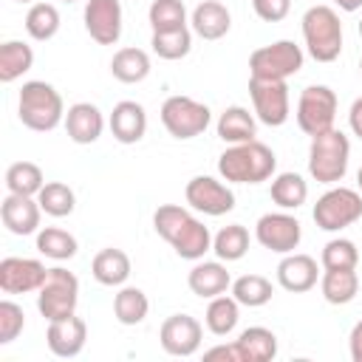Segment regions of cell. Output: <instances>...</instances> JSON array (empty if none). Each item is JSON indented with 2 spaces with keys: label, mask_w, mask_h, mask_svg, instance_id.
<instances>
[{
  "label": "cell",
  "mask_w": 362,
  "mask_h": 362,
  "mask_svg": "<svg viewBox=\"0 0 362 362\" xmlns=\"http://www.w3.org/2000/svg\"><path fill=\"white\" fill-rule=\"evenodd\" d=\"M252 8L266 23H280L291 11V0H252Z\"/></svg>",
  "instance_id": "7bdbcfd3"
},
{
  "label": "cell",
  "mask_w": 362,
  "mask_h": 362,
  "mask_svg": "<svg viewBox=\"0 0 362 362\" xmlns=\"http://www.w3.org/2000/svg\"><path fill=\"white\" fill-rule=\"evenodd\" d=\"M76 303H79V280H76V274L62 269V266L48 269V277L37 291L40 314L48 322L65 320V317L76 314Z\"/></svg>",
  "instance_id": "8992f818"
},
{
  "label": "cell",
  "mask_w": 362,
  "mask_h": 362,
  "mask_svg": "<svg viewBox=\"0 0 362 362\" xmlns=\"http://www.w3.org/2000/svg\"><path fill=\"white\" fill-rule=\"evenodd\" d=\"M212 252H215L218 260H223V263L240 260V257L249 252V232H246V226H240V223L223 226V229L212 238Z\"/></svg>",
  "instance_id": "d590c367"
},
{
  "label": "cell",
  "mask_w": 362,
  "mask_h": 362,
  "mask_svg": "<svg viewBox=\"0 0 362 362\" xmlns=\"http://www.w3.org/2000/svg\"><path fill=\"white\" fill-rule=\"evenodd\" d=\"M153 229L175 249L184 260H201L212 249V235L189 209L178 204H161L153 212Z\"/></svg>",
  "instance_id": "6da1fadb"
},
{
  "label": "cell",
  "mask_w": 362,
  "mask_h": 362,
  "mask_svg": "<svg viewBox=\"0 0 362 362\" xmlns=\"http://www.w3.org/2000/svg\"><path fill=\"white\" fill-rule=\"evenodd\" d=\"M17 3H34V0H17Z\"/></svg>",
  "instance_id": "f907efd6"
},
{
  "label": "cell",
  "mask_w": 362,
  "mask_h": 362,
  "mask_svg": "<svg viewBox=\"0 0 362 362\" xmlns=\"http://www.w3.org/2000/svg\"><path fill=\"white\" fill-rule=\"evenodd\" d=\"M187 286L195 297L212 300L218 294H226V288H232V277L223 260H198L187 274Z\"/></svg>",
  "instance_id": "44dd1931"
},
{
  "label": "cell",
  "mask_w": 362,
  "mask_h": 362,
  "mask_svg": "<svg viewBox=\"0 0 362 362\" xmlns=\"http://www.w3.org/2000/svg\"><path fill=\"white\" fill-rule=\"evenodd\" d=\"M303 48L291 40H277L255 48L249 57V74L260 79H288L303 68Z\"/></svg>",
  "instance_id": "9c48e42d"
},
{
  "label": "cell",
  "mask_w": 362,
  "mask_h": 362,
  "mask_svg": "<svg viewBox=\"0 0 362 362\" xmlns=\"http://www.w3.org/2000/svg\"><path fill=\"white\" fill-rule=\"evenodd\" d=\"M356 184H359V192H362V167L356 170Z\"/></svg>",
  "instance_id": "c3c4849f"
},
{
  "label": "cell",
  "mask_w": 362,
  "mask_h": 362,
  "mask_svg": "<svg viewBox=\"0 0 362 362\" xmlns=\"http://www.w3.org/2000/svg\"><path fill=\"white\" fill-rule=\"evenodd\" d=\"M147 20H150L153 31L187 28V6L181 0H153L147 8Z\"/></svg>",
  "instance_id": "ab89813d"
},
{
  "label": "cell",
  "mask_w": 362,
  "mask_h": 362,
  "mask_svg": "<svg viewBox=\"0 0 362 362\" xmlns=\"http://www.w3.org/2000/svg\"><path fill=\"white\" fill-rule=\"evenodd\" d=\"M158 339L170 356H192L201 348L204 325L189 314H170L158 328Z\"/></svg>",
  "instance_id": "9a60e30c"
},
{
  "label": "cell",
  "mask_w": 362,
  "mask_h": 362,
  "mask_svg": "<svg viewBox=\"0 0 362 362\" xmlns=\"http://www.w3.org/2000/svg\"><path fill=\"white\" fill-rule=\"evenodd\" d=\"M37 201H40L42 212L51 215V218H65L76 206L74 189L68 184H62V181H45V187L37 192Z\"/></svg>",
  "instance_id": "74e56055"
},
{
  "label": "cell",
  "mask_w": 362,
  "mask_h": 362,
  "mask_svg": "<svg viewBox=\"0 0 362 362\" xmlns=\"http://www.w3.org/2000/svg\"><path fill=\"white\" fill-rule=\"evenodd\" d=\"M235 348H238L240 362H269L277 356V337H274V331H269L263 325H252L238 334Z\"/></svg>",
  "instance_id": "cb8c5ba5"
},
{
  "label": "cell",
  "mask_w": 362,
  "mask_h": 362,
  "mask_svg": "<svg viewBox=\"0 0 362 362\" xmlns=\"http://www.w3.org/2000/svg\"><path fill=\"white\" fill-rule=\"evenodd\" d=\"M356 28H359V37H362V20H359V25H356Z\"/></svg>",
  "instance_id": "681fc988"
},
{
  "label": "cell",
  "mask_w": 362,
  "mask_h": 362,
  "mask_svg": "<svg viewBox=\"0 0 362 362\" xmlns=\"http://www.w3.org/2000/svg\"><path fill=\"white\" fill-rule=\"evenodd\" d=\"M317 277H320V269H317V260L311 255L288 252L277 263V283H280V288H286L291 294L311 291L317 286Z\"/></svg>",
  "instance_id": "d6986e66"
},
{
  "label": "cell",
  "mask_w": 362,
  "mask_h": 362,
  "mask_svg": "<svg viewBox=\"0 0 362 362\" xmlns=\"http://www.w3.org/2000/svg\"><path fill=\"white\" fill-rule=\"evenodd\" d=\"M76 249H79L76 238L59 226H45L37 232V252L51 260H71L76 255Z\"/></svg>",
  "instance_id": "e575fe53"
},
{
  "label": "cell",
  "mask_w": 362,
  "mask_h": 362,
  "mask_svg": "<svg viewBox=\"0 0 362 362\" xmlns=\"http://www.w3.org/2000/svg\"><path fill=\"white\" fill-rule=\"evenodd\" d=\"M25 31L31 40L37 42H48L57 37L59 31V11L54 3H31V8L25 11Z\"/></svg>",
  "instance_id": "d6a6232c"
},
{
  "label": "cell",
  "mask_w": 362,
  "mask_h": 362,
  "mask_svg": "<svg viewBox=\"0 0 362 362\" xmlns=\"http://www.w3.org/2000/svg\"><path fill=\"white\" fill-rule=\"evenodd\" d=\"M255 238L263 249L277 252V255H288L300 246L303 240V226L294 215H288V209L280 212H266L257 218L255 223Z\"/></svg>",
  "instance_id": "7c38bea8"
},
{
  "label": "cell",
  "mask_w": 362,
  "mask_h": 362,
  "mask_svg": "<svg viewBox=\"0 0 362 362\" xmlns=\"http://www.w3.org/2000/svg\"><path fill=\"white\" fill-rule=\"evenodd\" d=\"M34 65V51L23 40H8L0 45V82H14L23 74H28Z\"/></svg>",
  "instance_id": "f546056e"
},
{
  "label": "cell",
  "mask_w": 362,
  "mask_h": 362,
  "mask_svg": "<svg viewBox=\"0 0 362 362\" xmlns=\"http://www.w3.org/2000/svg\"><path fill=\"white\" fill-rule=\"evenodd\" d=\"M110 74H113V79H119L124 85L144 82L147 74H150V57H147V51L133 48V45L119 48L113 54V59H110Z\"/></svg>",
  "instance_id": "4316f807"
},
{
  "label": "cell",
  "mask_w": 362,
  "mask_h": 362,
  "mask_svg": "<svg viewBox=\"0 0 362 362\" xmlns=\"http://www.w3.org/2000/svg\"><path fill=\"white\" fill-rule=\"evenodd\" d=\"M348 348H351V359H354V362H362V320H359V322L351 328Z\"/></svg>",
  "instance_id": "f6af8a7d"
},
{
  "label": "cell",
  "mask_w": 362,
  "mask_h": 362,
  "mask_svg": "<svg viewBox=\"0 0 362 362\" xmlns=\"http://www.w3.org/2000/svg\"><path fill=\"white\" fill-rule=\"evenodd\" d=\"M348 124H351L354 136H359V139H362V96L351 105V110H348Z\"/></svg>",
  "instance_id": "bcb514c9"
},
{
  "label": "cell",
  "mask_w": 362,
  "mask_h": 362,
  "mask_svg": "<svg viewBox=\"0 0 362 362\" xmlns=\"http://www.w3.org/2000/svg\"><path fill=\"white\" fill-rule=\"evenodd\" d=\"M62 3H76V0H62Z\"/></svg>",
  "instance_id": "f5cc1de1"
},
{
  "label": "cell",
  "mask_w": 362,
  "mask_h": 362,
  "mask_svg": "<svg viewBox=\"0 0 362 362\" xmlns=\"http://www.w3.org/2000/svg\"><path fill=\"white\" fill-rule=\"evenodd\" d=\"M322 297L331 305H348L356 294H359V277L356 269H325L322 280H320Z\"/></svg>",
  "instance_id": "83f0119b"
},
{
  "label": "cell",
  "mask_w": 362,
  "mask_h": 362,
  "mask_svg": "<svg viewBox=\"0 0 362 362\" xmlns=\"http://www.w3.org/2000/svg\"><path fill=\"white\" fill-rule=\"evenodd\" d=\"M85 31L90 34L93 42L99 45H116L122 37V25H124V11L119 0H88L85 11Z\"/></svg>",
  "instance_id": "5bb4252c"
},
{
  "label": "cell",
  "mask_w": 362,
  "mask_h": 362,
  "mask_svg": "<svg viewBox=\"0 0 362 362\" xmlns=\"http://www.w3.org/2000/svg\"><path fill=\"white\" fill-rule=\"evenodd\" d=\"M153 54L161 59H184L192 48V31L189 28H175V31H153L150 37Z\"/></svg>",
  "instance_id": "f35d334b"
},
{
  "label": "cell",
  "mask_w": 362,
  "mask_h": 362,
  "mask_svg": "<svg viewBox=\"0 0 362 362\" xmlns=\"http://www.w3.org/2000/svg\"><path fill=\"white\" fill-rule=\"evenodd\" d=\"M85 339H88V325L82 317L71 314L65 320H54L48 322V331H45V342H48V351L59 359H74L82 354L85 348Z\"/></svg>",
  "instance_id": "e0dca14e"
},
{
  "label": "cell",
  "mask_w": 362,
  "mask_h": 362,
  "mask_svg": "<svg viewBox=\"0 0 362 362\" xmlns=\"http://www.w3.org/2000/svg\"><path fill=\"white\" fill-rule=\"evenodd\" d=\"M238 320H240V303L229 294H218L209 300L206 305V314H204V322L206 328L215 334V337H229L235 328H238Z\"/></svg>",
  "instance_id": "f1b7e54d"
},
{
  "label": "cell",
  "mask_w": 362,
  "mask_h": 362,
  "mask_svg": "<svg viewBox=\"0 0 362 362\" xmlns=\"http://www.w3.org/2000/svg\"><path fill=\"white\" fill-rule=\"evenodd\" d=\"M204 359H226V362H240L235 342H232V345H215V348L204 351Z\"/></svg>",
  "instance_id": "ee69618b"
},
{
  "label": "cell",
  "mask_w": 362,
  "mask_h": 362,
  "mask_svg": "<svg viewBox=\"0 0 362 362\" xmlns=\"http://www.w3.org/2000/svg\"><path fill=\"white\" fill-rule=\"evenodd\" d=\"M6 187L14 195H34L45 187V175L34 161H14L6 170Z\"/></svg>",
  "instance_id": "836d02e7"
},
{
  "label": "cell",
  "mask_w": 362,
  "mask_h": 362,
  "mask_svg": "<svg viewBox=\"0 0 362 362\" xmlns=\"http://www.w3.org/2000/svg\"><path fill=\"white\" fill-rule=\"evenodd\" d=\"M48 269L37 257H3L0 260V288L6 294H28L40 291Z\"/></svg>",
  "instance_id": "2e32d148"
},
{
  "label": "cell",
  "mask_w": 362,
  "mask_h": 362,
  "mask_svg": "<svg viewBox=\"0 0 362 362\" xmlns=\"http://www.w3.org/2000/svg\"><path fill=\"white\" fill-rule=\"evenodd\" d=\"M337 119V93L328 85H308L297 99V124L305 136H317L334 127Z\"/></svg>",
  "instance_id": "30bf717a"
},
{
  "label": "cell",
  "mask_w": 362,
  "mask_h": 362,
  "mask_svg": "<svg viewBox=\"0 0 362 362\" xmlns=\"http://www.w3.org/2000/svg\"><path fill=\"white\" fill-rule=\"evenodd\" d=\"M40 215H42V206L34 195H14L8 192L0 204V218H3V226L11 232V235H34L40 232Z\"/></svg>",
  "instance_id": "ac0fdd59"
},
{
  "label": "cell",
  "mask_w": 362,
  "mask_h": 362,
  "mask_svg": "<svg viewBox=\"0 0 362 362\" xmlns=\"http://www.w3.org/2000/svg\"><path fill=\"white\" fill-rule=\"evenodd\" d=\"M269 195L280 209H300L308 198V184L300 173H277L272 178Z\"/></svg>",
  "instance_id": "4dcf8cb0"
},
{
  "label": "cell",
  "mask_w": 362,
  "mask_h": 362,
  "mask_svg": "<svg viewBox=\"0 0 362 362\" xmlns=\"http://www.w3.org/2000/svg\"><path fill=\"white\" fill-rule=\"evenodd\" d=\"M348 158H351V141L342 130L328 127L317 136H311L308 147V173L320 184H337L348 173Z\"/></svg>",
  "instance_id": "277c9868"
},
{
  "label": "cell",
  "mask_w": 362,
  "mask_h": 362,
  "mask_svg": "<svg viewBox=\"0 0 362 362\" xmlns=\"http://www.w3.org/2000/svg\"><path fill=\"white\" fill-rule=\"evenodd\" d=\"M303 40L317 62H334L342 54V23L331 6H311L303 14Z\"/></svg>",
  "instance_id": "5b68a950"
},
{
  "label": "cell",
  "mask_w": 362,
  "mask_h": 362,
  "mask_svg": "<svg viewBox=\"0 0 362 362\" xmlns=\"http://www.w3.org/2000/svg\"><path fill=\"white\" fill-rule=\"evenodd\" d=\"M107 124H110V133H113V139L119 144H136L147 133V113H144V107L139 102L122 99V102L113 105Z\"/></svg>",
  "instance_id": "ffe728a7"
},
{
  "label": "cell",
  "mask_w": 362,
  "mask_h": 362,
  "mask_svg": "<svg viewBox=\"0 0 362 362\" xmlns=\"http://www.w3.org/2000/svg\"><path fill=\"white\" fill-rule=\"evenodd\" d=\"M184 198H187V204L195 212H204L209 218H221V215H226V212L235 209V192L223 181H218L212 175H195V178H189L187 181V189H184Z\"/></svg>",
  "instance_id": "4fadbf2b"
},
{
  "label": "cell",
  "mask_w": 362,
  "mask_h": 362,
  "mask_svg": "<svg viewBox=\"0 0 362 362\" xmlns=\"http://www.w3.org/2000/svg\"><path fill=\"white\" fill-rule=\"evenodd\" d=\"M249 96H252L255 113H257V119H260L263 124H269V127L286 124V119H288V113H291L286 79H260V76H249Z\"/></svg>",
  "instance_id": "8fae6325"
},
{
  "label": "cell",
  "mask_w": 362,
  "mask_h": 362,
  "mask_svg": "<svg viewBox=\"0 0 362 362\" xmlns=\"http://www.w3.org/2000/svg\"><path fill=\"white\" fill-rule=\"evenodd\" d=\"M277 170V156L269 144L252 139L243 144H229L218 158V173L229 184H260Z\"/></svg>",
  "instance_id": "7a4b0ae2"
},
{
  "label": "cell",
  "mask_w": 362,
  "mask_h": 362,
  "mask_svg": "<svg viewBox=\"0 0 362 362\" xmlns=\"http://www.w3.org/2000/svg\"><path fill=\"white\" fill-rule=\"evenodd\" d=\"M65 130L74 144H93L105 130V116L90 102H76L65 110Z\"/></svg>",
  "instance_id": "7402d4cb"
},
{
  "label": "cell",
  "mask_w": 362,
  "mask_h": 362,
  "mask_svg": "<svg viewBox=\"0 0 362 362\" xmlns=\"http://www.w3.org/2000/svg\"><path fill=\"white\" fill-rule=\"evenodd\" d=\"M147 311H150V300L136 286H122L119 294L113 297V314H116V320L122 325H139V322H144Z\"/></svg>",
  "instance_id": "1f68e13d"
},
{
  "label": "cell",
  "mask_w": 362,
  "mask_h": 362,
  "mask_svg": "<svg viewBox=\"0 0 362 362\" xmlns=\"http://www.w3.org/2000/svg\"><path fill=\"white\" fill-rule=\"evenodd\" d=\"M25 328V314L17 303L11 300H3L0 303V345H8L14 342Z\"/></svg>",
  "instance_id": "b9f144b4"
},
{
  "label": "cell",
  "mask_w": 362,
  "mask_h": 362,
  "mask_svg": "<svg viewBox=\"0 0 362 362\" xmlns=\"http://www.w3.org/2000/svg\"><path fill=\"white\" fill-rule=\"evenodd\" d=\"M322 269H356L359 263V252L356 243L348 238H334L322 246Z\"/></svg>",
  "instance_id": "60d3db41"
},
{
  "label": "cell",
  "mask_w": 362,
  "mask_h": 362,
  "mask_svg": "<svg viewBox=\"0 0 362 362\" xmlns=\"http://www.w3.org/2000/svg\"><path fill=\"white\" fill-rule=\"evenodd\" d=\"M359 74H362V59H359Z\"/></svg>",
  "instance_id": "816d5d0a"
},
{
  "label": "cell",
  "mask_w": 362,
  "mask_h": 362,
  "mask_svg": "<svg viewBox=\"0 0 362 362\" xmlns=\"http://www.w3.org/2000/svg\"><path fill=\"white\" fill-rule=\"evenodd\" d=\"M311 218L322 232H339V229H345L362 218V195L351 187H334L331 184V189H325L317 198Z\"/></svg>",
  "instance_id": "ba28073f"
},
{
  "label": "cell",
  "mask_w": 362,
  "mask_h": 362,
  "mask_svg": "<svg viewBox=\"0 0 362 362\" xmlns=\"http://www.w3.org/2000/svg\"><path fill=\"white\" fill-rule=\"evenodd\" d=\"M90 274L102 286H124L127 277H130V257L122 249L107 246V249H102V252L93 255Z\"/></svg>",
  "instance_id": "484cf974"
},
{
  "label": "cell",
  "mask_w": 362,
  "mask_h": 362,
  "mask_svg": "<svg viewBox=\"0 0 362 362\" xmlns=\"http://www.w3.org/2000/svg\"><path fill=\"white\" fill-rule=\"evenodd\" d=\"M17 116L28 130H37V133L54 130L59 122H65V105L59 90L42 79L23 82L20 99H17Z\"/></svg>",
  "instance_id": "3957f363"
},
{
  "label": "cell",
  "mask_w": 362,
  "mask_h": 362,
  "mask_svg": "<svg viewBox=\"0 0 362 362\" xmlns=\"http://www.w3.org/2000/svg\"><path fill=\"white\" fill-rule=\"evenodd\" d=\"M342 11H356V8H362V0H334Z\"/></svg>",
  "instance_id": "7dc6e473"
},
{
  "label": "cell",
  "mask_w": 362,
  "mask_h": 362,
  "mask_svg": "<svg viewBox=\"0 0 362 362\" xmlns=\"http://www.w3.org/2000/svg\"><path fill=\"white\" fill-rule=\"evenodd\" d=\"M209 122H212V110L192 96L175 93V96H167L161 105V124L178 141L201 136L209 127Z\"/></svg>",
  "instance_id": "52a82bcc"
},
{
  "label": "cell",
  "mask_w": 362,
  "mask_h": 362,
  "mask_svg": "<svg viewBox=\"0 0 362 362\" xmlns=\"http://www.w3.org/2000/svg\"><path fill=\"white\" fill-rule=\"evenodd\" d=\"M189 25L201 40H221L232 28V14L221 0H201L189 14Z\"/></svg>",
  "instance_id": "603a6c76"
},
{
  "label": "cell",
  "mask_w": 362,
  "mask_h": 362,
  "mask_svg": "<svg viewBox=\"0 0 362 362\" xmlns=\"http://www.w3.org/2000/svg\"><path fill=\"white\" fill-rule=\"evenodd\" d=\"M274 288H272V280H266L263 274H243L238 280H232V297L246 305V308H260L272 300Z\"/></svg>",
  "instance_id": "8d00e7d4"
},
{
  "label": "cell",
  "mask_w": 362,
  "mask_h": 362,
  "mask_svg": "<svg viewBox=\"0 0 362 362\" xmlns=\"http://www.w3.org/2000/svg\"><path fill=\"white\" fill-rule=\"evenodd\" d=\"M215 130H218V139L221 141H226V144H243V141H252L257 136V122H255V116L246 107L232 105V107H226L218 116Z\"/></svg>",
  "instance_id": "d4e9b609"
}]
</instances>
